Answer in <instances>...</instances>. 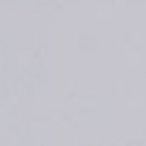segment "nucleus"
I'll list each match as a JSON object with an SVG mask.
<instances>
[]
</instances>
